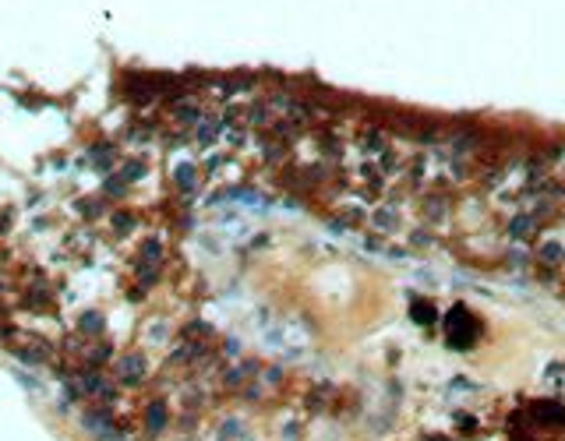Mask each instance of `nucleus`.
Listing matches in <instances>:
<instances>
[{
	"instance_id": "nucleus-1",
	"label": "nucleus",
	"mask_w": 565,
	"mask_h": 441,
	"mask_svg": "<svg viewBox=\"0 0 565 441\" xmlns=\"http://www.w3.org/2000/svg\"><path fill=\"white\" fill-rule=\"evenodd\" d=\"M163 420H166L163 402H152V406H148V427H152V430H159V427H163Z\"/></svg>"
}]
</instances>
